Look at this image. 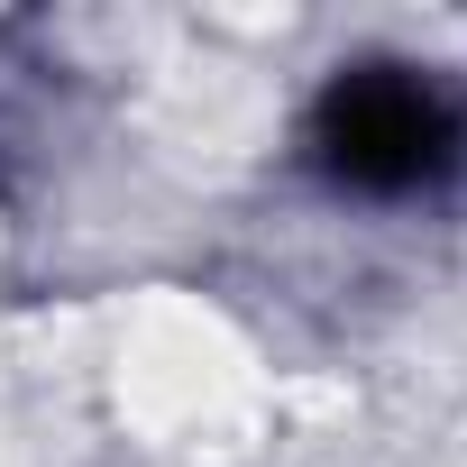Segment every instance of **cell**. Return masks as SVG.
Here are the masks:
<instances>
[{
	"instance_id": "6da1fadb",
	"label": "cell",
	"mask_w": 467,
	"mask_h": 467,
	"mask_svg": "<svg viewBox=\"0 0 467 467\" xmlns=\"http://www.w3.org/2000/svg\"><path fill=\"white\" fill-rule=\"evenodd\" d=\"M321 147H330L339 174H358V183H421V174L458 147V119H449V101H440L421 74H358V83L330 92Z\"/></svg>"
}]
</instances>
